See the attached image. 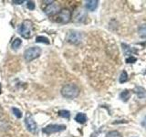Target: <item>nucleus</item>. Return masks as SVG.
Wrapping results in <instances>:
<instances>
[{"instance_id": "f257e3e1", "label": "nucleus", "mask_w": 146, "mask_h": 137, "mask_svg": "<svg viewBox=\"0 0 146 137\" xmlns=\"http://www.w3.org/2000/svg\"><path fill=\"white\" fill-rule=\"evenodd\" d=\"M80 93L79 87L75 84H66L61 89V95L66 99H74Z\"/></svg>"}, {"instance_id": "f03ea898", "label": "nucleus", "mask_w": 146, "mask_h": 137, "mask_svg": "<svg viewBox=\"0 0 146 137\" xmlns=\"http://www.w3.org/2000/svg\"><path fill=\"white\" fill-rule=\"evenodd\" d=\"M18 31L24 39H30L32 36V32H33V23L30 20H24L20 25Z\"/></svg>"}, {"instance_id": "7ed1b4c3", "label": "nucleus", "mask_w": 146, "mask_h": 137, "mask_svg": "<svg viewBox=\"0 0 146 137\" xmlns=\"http://www.w3.org/2000/svg\"><path fill=\"white\" fill-rule=\"evenodd\" d=\"M41 52H42V50L39 47H31L25 50L24 58L27 62H30L34 61V59H38L41 55Z\"/></svg>"}, {"instance_id": "20e7f679", "label": "nucleus", "mask_w": 146, "mask_h": 137, "mask_svg": "<svg viewBox=\"0 0 146 137\" xmlns=\"http://www.w3.org/2000/svg\"><path fill=\"white\" fill-rule=\"evenodd\" d=\"M70 18H71V13L70 11V9L63 8V9H60V11L56 15V17H55V20L57 22L66 24V23L70 22Z\"/></svg>"}, {"instance_id": "39448f33", "label": "nucleus", "mask_w": 146, "mask_h": 137, "mask_svg": "<svg viewBox=\"0 0 146 137\" xmlns=\"http://www.w3.org/2000/svg\"><path fill=\"white\" fill-rule=\"evenodd\" d=\"M25 124L27 126V129L29 130L32 134H36V131H38V125H36V122H35L34 118L32 117L31 113H27V116L25 119Z\"/></svg>"}, {"instance_id": "423d86ee", "label": "nucleus", "mask_w": 146, "mask_h": 137, "mask_svg": "<svg viewBox=\"0 0 146 137\" xmlns=\"http://www.w3.org/2000/svg\"><path fill=\"white\" fill-rule=\"evenodd\" d=\"M66 129V125L62 124H49L43 128L42 132L46 134H56V132L64 131Z\"/></svg>"}, {"instance_id": "0eeeda50", "label": "nucleus", "mask_w": 146, "mask_h": 137, "mask_svg": "<svg viewBox=\"0 0 146 137\" xmlns=\"http://www.w3.org/2000/svg\"><path fill=\"white\" fill-rule=\"evenodd\" d=\"M66 39L68 42H70L71 44H79L81 41V34L80 32H77L74 30L68 31Z\"/></svg>"}, {"instance_id": "6e6552de", "label": "nucleus", "mask_w": 146, "mask_h": 137, "mask_svg": "<svg viewBox=\"0 0 146 137\" xmlns=\"http://www.w3.org/2000/svg\"><path fill=\"white\" fill-rule=\"evenodd\" d=\"M45 14L48 16H56L57 14L60 11V6L57 2H53L44 9Z\"/></svg>"}, {"instance_id": "1a4fd4ad", "label": "nucleus", "mask_w": 146, "mask_h": 137, "mask_svg": "<svg viewBox=\"0 0 146 137\" xmlns=\"http://www.w3.org/2000/svg\"><path fill=\"white\" fill-rule=\"evenodd\" d=\"M98 1L97 0H89V1H86L85 7L86 8L90 11H94L98 7Z\"/></svg>"}, {"instance_id": "9d476101", "label": "nucleus", "mask_w": 146, "mask_h": 137, "mask_svg": "<svg viewBox=\"0 0 146 137\" xmlns=\"http://www.w3.org/2000/svg\"><path fill=\"white\" fill-rule=\"evenodd\" d=\"M75 121L78 122H80V123H84L87 121V116L85 115L84 113L80 112L75 116Z\"/></svg>"}, {"instance_id": "9b49d317", "label": "nucleus", "mask_w": 146, "mask_h": 137, "mask_svg": "<svg viewBox=\"0 0 146 137\" xmlns=\"http://www.w3.org/2000/svg\"><path fill=\"white\" fill-rule=\"evenodd\" d=\"M139 36L141 37V38H146V24H143L141 25L140 27H139Z\"/></svg>"}, {"instance_id": "f8f14e48", "label": "nucleus", "mask_w": 146, "mask_h": 137, "mask_svg": "<svg viewBox=\"0 0 146 137\" xmlns=\"http://www.w3.org/2000/svg\"><path fill=\"white\" fill-rule=\"evenodd\" d=\"M36 42H38V43H45V44H49V40L48 38L43 36H38L36 38Z\"/></svg>"}, {"instance_id": "ddd939ff", "label": "nucleus", "mask_w": 146, "mask_h": 137, "mask_svg": "<svg viewBox=\"0 0 146 137\" xmlns=\"http://www.w3.org/2000/svg\"><path fill=\"white\" fill-rule=\"evenodd\" d=\"M58 115L62 118L68 119L70 117V112L68 111H67V110H60V111L58 112Z\"/></svg>"}, {"instance_id": "4468645a", "label": "nucleus", "mask_w": 146, "mask_h": 137, "mask_svg": "<svg viewBox=\"0 0 146 137\" xmlns=\"http://www.w3.org/2000/svg\"><path fill=\"white\" fill-rule=\"evenodd\" d=\"M135 92L139 96V98H143L145 96V90L144 89L141 88V87H137L135 89Z\"/></svg>"}, {"instance_id": "2eb2a0df", "label": "nucleus", "mask_w": 146, "mask_h": 137, "mask_svg": "<svg viewBox=\"0 0 146 137\" xmlns=\"http://www.w3.org/2000/svg\"><path fill=\"white\" fill-rule=\"evenodd\" d=\"M21 44H22V40H21L20 39L17 38V39L12 42V49H17L18 48L20 47V45H21Z\"/></svg>"}, {"instance_id": "dca6fc26", "label": "nucleus", "mask_w": 146, "mask_h": 137, "mask_svg": "<svg viewBox=\"0 0 146 137\" xmlns=\"http://www.w3.org/2000/svg\"><path fill=\"white\" fill-rule=\"evenodd\" d=\"M130 96H131V93H130L129 90H124V91H122V92L121 93V98L123 100H125V102H127L128 99L130 98Z\"/></svg>"}, {"instance_id": "f3484780", "label": "nucleus", "mask_w": 146, "mask_h": 137, "mask_svg": "<svg viewBox=\"0 0 146 137\" xmlns=\"http://www.w3.org/2000/svg\"><path fill=\"white\" fill-rule=\"evenodd\" d=\"M106 137H122V136L120 132L117 131H111L107 134Z\"/></svg>"}, {"instance_id": "a211bd4d", "label": "nucleus", "mask_w": 146, "mask_h": 137, "mask_svg": "<svg viewBox=\"0 0 146 137\" xmlns=\"http://www.w3.org/2000/svg\"><path fill=\"white\" fill-rule=\"evenodd\" d=\"M128 80V74L126 71H122L121 74V77H120V82L121 83H123V82L127 81Z\"/></svg>"}, {"instance_id": "6ab92c4d", "label": "nucleus", "mask_w": 146, "mask_h": 137, "mask_svg": "<svg viewBox=\"0 0 146 137\" xmlns=\"http://www.w3.org/2000/svg\"><path fill=\"white\" fill-rule=\"evenodd\" d=\"M12 111H13V113L15 114V116L17 118H21L22 117V112L19 109H17V108H12Z\"/></svg>"}, {"instance_id": "aec40b11", "label": "nucleus", "mask_w": 146, "mask_h": 137, "mask_svg": "<svg viewBox=\"0 0 146 137\" xmlns=\"http://www.w3.org/2000/svg\"><path fill=\"white\" fill-rule=\"evenodd\" d=\"M27 7L29 10H34L35 9V3L32 1H27Z\"/></svg>"}, {"instance_id": "412c9836", "label": "nucleus", "mask_w": 146, "mask_h": 137, "mask_svg": "<svg viewBox=\"0 0 146 137\" xmlns=\"http://www.w3.org/2000/svg\"><path fill=\"white\" fill-rule=\"evenodd\" d=\"M134 61H136V59H135L134 57L128 58V59H126V62H128V63H132V62H134Z\"/></svg>"}, {"instance_id": "4be33fe9", "label": "nucleus", "mask_w": 146, "mask_h": 137, "mask_svg": "<svg viewBox=\"0 0 146 137\" xmlns=\"http://www.w3.org/2000/svg\"><path fill=\"white\" fill-rule=\"evenodd\" d=\"M12 3L16 4V5H20L22 3H24V0H19V1H18V0H13Z\"/></svg>"}, {"instance_id": "5701e85b", "label": "nucleus", "mask_w": 146, "mask_h": 137, "mask_svg": "<svg viewBox=\"0 0 146 137\" xmlns=\"http://www.w3.org/2000/svg\"><path fill=\"white\" fill-rule=\"evenodd\" d=\"M141 124H143V127H145V128H146V116H145V118L143 119V123H141Z\"/></svg>"}, {"instance_id": "b1692460", "label": "nucleus", "mask_w": 146, "mask_h": 137, "mask_svg": "<svg viewBox=\"0 0 146 137\" xmlns=\"http://www.w3.org/2000/svg\"><path fill=\"white\" fill-rule=\"evenodd\" d=\"M2 116H3V109L1 106H0V118H1Z\"/></svg>"}, {"instance_id": "393cba45", "label": "nucleus", "mask_w": 146, "mask_h": 137, "mask_svg": "<svg viewBox=\"0 0 146 137\" xmlns=\"http://www.w3.org/2000/svg\"><path fill=\"white\" fill-rule=\"evenodd\" d=\"M1 88H2V86H1V83H0V93H1Z\"/></svg>"}]
</instances>
